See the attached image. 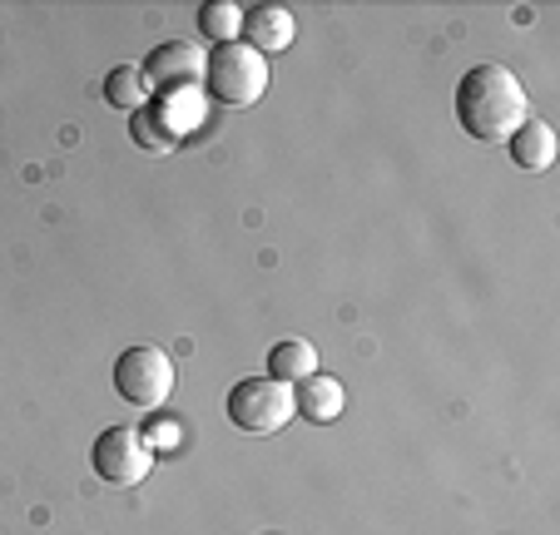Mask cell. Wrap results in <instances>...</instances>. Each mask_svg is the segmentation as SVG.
Listing matches in <instances>:
<instances>
[{
  "label": "cell",
  "instance_id": "cell-7",
  "mask_svg": "<svg viewBox=\"0 0 560 535\" xmlns=\"http://www.w3.org/2000/svg\"><path fill=\"white\" fill-rule=\"evenodd\" d=\"M293 35H298L293 11H283V5H248V11H244V35H238V40L268 60V55L288 50V45H293Z\"/></svg>",
  "mask_w": 560,
  "mask_h": 535
},
{
  "label": "cell",
  "instance_id": "cell-10",
  "mask_svg": "<svg viewBox=\"0 0 560 535\" xmlns=\"http://www.w3.org/2000/svg\"><path fill=\"white\" fill-rule=\"evenodd\" d=\"M317 372V347L307 342V337H283V342L268 352V377L288 382V387H298L303 377H313Z\"/></svg>",
  "mask_w": 560,
  "mask_h": 535
},
{
  "label": "cell",
  "instance_id": "cell-6",
  "mask_svg": "<svg viewBox=\"0 0 560 535\" xmlns=\"http://www.w3.org/2000/svg\"><path fill=\"white\" fill-rule=\"evenodd\" d=\"M144 84L159 95H189L203 84V50L189 40H164L144 60Z\"/></svg>",
  "mask_w": 560,
  "mask_h": 535
},
{
  "label": "cell",
  "instance_id": "cell-4",
  "mask_svg": "<svg viewBox=\"0 0 560 535\" xmlns=\"http://www.w3.org/2000/svg\"><path fill=\"white\" fill-rule=\"evenodd\" d=\"M90 466L105 486H139L149 472H154V446L144 441V431L135 427H105L90 446Z\"/></svg>",
  "mask_w": 560,
  "mask_h": 535
},
{
  "label": "cell",
  "instance_id": "cell-8",
  "mask_svg": "<svg viewBox=\"0 0 560 535\" xmlns=\"http://www.w3.org/2000/svg\"><path fill=\"white\" fill-rule=\"evenodd\" d=\"M342 402H348V392H342V382L328 377V372L303 377L298 382V392H293V411L298 417H307V421H317V427H323V421H338Z\"/></svg>",
  "mask_w": 560,
  "mask_h": 535
},
{
  "label": "cell",
  "instance_id": "cell-3",
  "mask_svg": "<svg viewBox=\"0 0 560 535\" xmlns=\"http://www.w3.org/2000/svg\"><path fill=\"white\" fill-rule=\"evenodd\" d=\"M293 387L278 377H244L233 382L229 392V421L238 431H254V437H268V431H283L293 421Z\"/></svg>",
  "mask_w": 560,
  "mask_h": 535
},
{
  "label": "cell",
  "instance_id": "cell-5",
  "mask_svg": "<svg viewBox=\"0 0 560 535\" xmlns=\"http://www.w3.org/2000/svg\"><path fill=\"white\" fill-rule=\"evenodd\" d=\"M115 392L129 402V407H164L174 392V362L159 347H129L115 362Z\"/></svg>",
  "mask_w": 560,
  "mask_h": 535
},
{
  "label": "cell",
  "instance_id": "cell-12",
  "mask_svg": "<svg viewBox=\"0 0 560 535\" xmlns=\"http://www.w3.org/2000/svg\"><path fill=\"white\" fill-rule=\"evenodd\" d=\"M149 100V84H144V70H135V65H115V70L105 74V105L109 109H144Z\"/></svg>",
  "mask_w": 560,
  "mask_h": 535
},
{
  "label": "cell",
  "instance_id": "cell-13",
  "mask_svg": "<svg viewBox=\"0 0 560 535\" xmlns=\"http://www.w3.org/2000/svg\"><path fill=\"white\" fill-rule=\"evenodd\" d=\"M199 31L209 35L213 45H233L244 35V5H233V0H209V5H199Z\"/></svg>",
  "mask_w": 560,
  "mask_h": 535
},
{
  "label": "cell",
  "instance_id": "cell-9",
  "mask_svg": "<svg viewBox=\"0 0 560 535\" xmlns=\"http://www.w3.org/2000/svg\"><path fill=\"white\" fill-rule=\"evenodd\" d=\"M506 149H511V159H516V168L540 174V168L556 164V129H550L546 119H526V125L506 139Z\"/></svg>",
  "mask_w": 560,
  "mask_h": 535
},
{
  "label": "cell",
  "instance_id": "cell-1",
  "mask_svg": "<svg viewBox=\"0 0 560 535\" xmlns=\"http://www.w3.org/2000/svg\"><path fill=\"white\" fill-rule=\"evenodd\" d=\"M526 119H530V100H526L521 74H511L497 60H481L462 74V84H456V125L471 139L506 144Z\"/></svg>",
  "mask_w": 560,
  "mask_h": 535
},
{
  "label": "cell",
  "instance_id": "cell-2",
  "mask_svg": "<svg viewBox=\"0 0 560 535\" xmlns=\"http://www.w3.org/2000/svg\"><path fill=\"white\" fill-rule=\"evenodd\" d=\"M203 84L219 105H233V109H248L264 100L268 90V60L258 50H248L244 40L233 45H213L203 55Z\"/></svg>",
  "mask_w": 560,
  "mask_h": 535
},
{
  "label": "cell",
  "instance_id": "cell-11",
  "mask_svg": "<svg viewBox=\"0 0 560 535\" xmlns=\"http://www.w3.org/2000/svg\"><path fill=\"white\" fill-rule=\"evenodd\" d=\"M129 135H135V144L144 149V154H170L174 144H179V135H174L170 115H164V105H144L129 115Z\"/></svg>",
  "mask_w": 560,
  "mask_h": 535
}]
</instances>
